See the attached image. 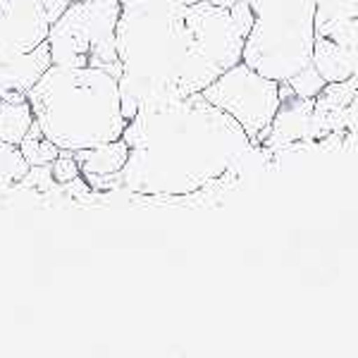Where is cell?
I'll use <instances>...</instances> for the list:
<instances>
[{
    "label": "cell",
    "instance_id": "cell-12",
    "mask_svg": "<svg viewBox=\"0 0 358 358\" xmlns=\"http://www.w3.org/2000/svg\"><path fill=\"white\" fill-rule=\"evenodd\" d=\"M20 151H22V155H24L29 167L50 165L57 155H60V148H57L48 136H43V131L38 129L36 122L29 127L27 136L20 141Z\"/></svg>",
    "mask_w": 358,
    "mask_h": 358
},
{
    "label": "cell",
    "instance_id": "cell-8",
    "mask_svg": "<svg viewBox=\"0 0 358 358\" xmlns=\"http://www.w3.org/2000/svg\"><path fill=\"white\" fill-rule=\"evenodd\" d=\"M310 62L327 84L358 77V20L315 29Z\"/></svg>",
    "mask_w": 358,
    "mask_h": 358
},
{
    "label": "cell",
    "instance_id": "cell-11",
    "mask_svg": "<svg viewBox=\"0 0 358 358\" xmlns=\"http://www.w3.org/2000/svg\"><path fill=\"white\" fill-rule=\"evenodd\" d=\"M34 124V113L29 98L24 101H0V143H15L27 136Z\"/></svg>",
    "mask_w": 358,
    "mask_h": 358
},
{
    "label": "cell",
    "instance_id": "cell-6",
    "mask_svg": "<svg viewBox=\"0 0 358 358\" xmlns=\"http://www.w3.org/2000/svg\"><path fill=\"white\" fill-rule=\"evenodd\" d=\"M201 94L206 101L227 113L234 122H239L253 146L263 141L265 129L280 108V82L258 74L246 62H236L224 69Z\"/></svg>",
    "mask_w": 358,
    "mask_h": 358
},
{
    "label": "cell",
    "instance_id": "cell-1",
    "mask_svg": "<svg viewBox=\"0 0 358 358\" xmlns=\"http://www.w3.org/2000/svg\"><path fill=\"white\" fill-rule=\"evenodd\" d=\"M115 27L120 96L129 122L141 108L201 94L208 84L241 62L253 24L248 0L234 8L201 0H122Z\"/></svg>",
    "mask_w": 358,
    "mask_h": 358
},
{
    "label": "cell",
    "instance_id": "cell-5",
    "mask_svg": "<svg viewBox=\"0 0 358 358\" xmlns=\"http://www.w3.org/2000/svg\"><path fill=\"white\" fill-rule=\"evenodd\" d=\"M122 13L120 0H77L69 3L48 31L53 65L98 67L120 77L115 27Z\"/></svg>",
    "mask_w": 358,
    "mask_h": 358
},
{
    "label": "cell",
    "instance_id": "cell-13",
    "mask_svg": "<svg viewBox=\"0 0 358 358\" xmlns=\"http://www.w3.org/2000/svg\"><path fill=\"white\" fill-rule=\"evenodd\" d=\"M29 163L15 143H0V192L13 189L27 177Z\"/></svg>",
    "mask_w": 358,
    "mask_h": 358
},
{
    "label": "cell",
    "instance_id": "cell-14",
    "mask_svg": "<svg viewBox=\"0 0 358 358\" xmlns=\"http://www.w3.org/2000/svg\"><path fill=\"white\" fill-rule=\"evenodd\" d=\"M344 20H358V0H315V29Z\"/></svg>",
    "mask_w": 358,
    "mask_h": 358
},
{
    "label": "cell",
    "instance_id": "cell-9",
    "mask_svg": "<svg viewBox=\"0 0 358 358\" xmlns=\"http://www.w3.org/2000/svg\"><path fill=\"white\" fill-rule=\"evenodd\" d=\"M127 158H129V146L122 136L74 151V160H77L84 182L96 192H117V177Z\"/></svg>",
    "mask_w": 358,
    "mask_h": 358
},
{
    "label": "cell",
    "instance_id": "cell-2",
    "mask_svg": "<svg viewBox=\"0 0 358 358\" xmlns=\"http://www.w3.org/2000/svg\"><path fill=\"white\" fill-rule=\"evenodd\" d=\"M122 138L129 158L117 177V192L148 199H187L213 189L236 175L253 148L239 122L203 94L141 108Z\"/></svg>",
    "mask_w": 358,
    "mask_h": 358
},
{
    "label": "cell",
    "instance_id": "cell-10",
    "mask_svg": "<svg viewBox=\"0 0 358 358\" xmlns=\"http://www.w3.org/2000/svg\"><path fill=\"white\" fill-rule=\"evenodd\" d=\"M53 65L50 45L43 41L24 55L0 62V101H24L29 89Z\"/></svg>",
    "mask_w": 358,
    "mask_h": 358
},
{
    "label": "cell",
    "instance_id": "cell-18",
    "mask_svg": "<svg viewBox=\"0 0 358 358\" xmlns=\"http://www.w3.org/2000/svg\"><path fill=\"white\" fill-rule=\"evenodd\" d=\"M208 3H213V5H217V8H234L239 0H208Z\"/></svg>",
    "mask_w": 358,
    "mask_h": 358
},
{
    "label": "cell",
    "instance_id": "cell-7",
    "mask_svg": "<svg viewBox=\"0 0 358 358\" xmlns=\"http://www.w3.org/2000/svg\"><path fill=\"white\" fill-rule=\"evenodd\" d=\"M67 5L69 0H0V62L41 45Z\"/></svg>",
    "mask_w": 358,
    "mask_h": 358
},
{
    "label": "cell",
    "instance_id": "cell-16",
    "mask_svg": "<svg viewBox=\"0 0 358 358\" xmlns=\"http://www.w3.org/2000/svg\"><path fill=\"white\" fill-rule=\"evenodd\" d=\"M48 167H50V177H53L60 187H67L69 182H74L77 177H82L77 160H74V151H60V155H57Z\"/></svg>",
    "mask_w": 358,
    "mask_h": 358
},
{
    "label": "cell",
    "instance_id": "cell-3",
    "mask_svg": "<svg viewBox=\"0 0 358 358\" xmlns=\"http://www.w3.org/2000/svg\"><path fill=\"white\" fill-rule=\"evenodd\" d=\"M27 98L34 122L60 151L115 141L127 127L117 74L108 69L50 65Z\"/></svg>",
    "mask_w": 358,
    "mask_h": 358
},
{
    "label": "cell",
    "instance_id": "cell-4",
    "mask_svg": "<svg viewBox=\"0 0 358 358\" xmlns=\"http://www.w3.org/2000/svg\"><path fill=\"white\" fill-rule=\"evenodd\" d=\"M253 24L241 62L275 82H289L310 65L315 38V0H248Z\"/></svg>",
    "mask_w": 358,
    "mask_h": 358
},
{
    "label": "cell",
    "instance_id": "cell-19",
    "mask_svg": "<svg viewBox=\"0 0 358 358\" xmlns=\"http://www.w3.org/2000/svg\"><path fill=\"white\" fill-rule=\"evenodd\" d=\"M69 3H77V0H69Z\"/></svg>",
    "mask_w": 358,
    "mask_h": 358
},
{
    "label": "cell",
    "instance_id": "cell-15",
    "mask_svg": "<svg viewBox=\"0 0 358 358\" xmlns=\"http://www.w3.org/2000/svg\"><path fill=\"white\" fill-rule=\"evenodd\" d=\"M285 84L289 86V89L296 96H301V98H315L322 89H325L327 82L320 77V72H317V69L313 67V62H310V65H306L301 72H296L289 79V82H285Z\"/></svg>",
    "mask_w": 358,
    "mask_h": 358
},
{
    "label": "cell",
    "instance_id": "cell-17",
    "mask_svg": "<svg viewBox=\"0 0 358 358\" xmlns=\"http://www.w3.org/2000/svg\"><path fill=\"white\" fill-rule=\"evenodd\" d=\"M346 124H349V138L358 136V77H356V89H354V98L349 103V113H346Z\"/></svg>",
    "mask_w": 358,
    "mask_h": 358
}]
</instances>
